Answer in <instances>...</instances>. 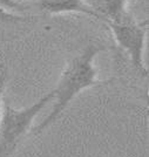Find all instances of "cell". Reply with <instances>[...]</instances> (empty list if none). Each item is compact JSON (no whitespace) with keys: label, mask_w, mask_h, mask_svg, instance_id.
<instances>
[{"label":"cell","mask_w":149,"mask_h":157,"mask_svg":"<svg viewBox=\"0 0 149 157\" xmlns=\"http://www.w3.org/2000/svg\"><path fill=\"white\" fill-rule=\"evenodd\" d=\"M5 83H6V72L1 71L0 72V117H1V110H2V95L5 90Z\"/></svg>","instance_id":"8"},{"label":"cell","mask_w":149,"mask_h":157,"mask_svg":"<svg viewBox=\"0 0 149 157\" xmlns=\"http://www.w3.org/2000/svg\"><path fill=\"white\" fill-rule=\"evenodd\" d=\"M37 6L40 11L48 14L79 13L99 19L84 0H38Z\"/></svg>","instance_id":"4"},{"label":"cell","mask_w":149,"mask_h":157,"mask_svg":"<svg viewBox=\"0 0 149 157\" xmlns=\"http://www.w3.org/2000/svg\"><path fill=\"white\" fill-rule=\"evenodd\" d=\"M92 11L99 17V20L119 21L128 12L126 10L127 0H84Z\"/></svg>","instance_id":"5"},{"label":"cell","mask_w":149,"mask_h":157,"mask_svg":"<svg viewBox=\"0 0 149 157\" xmlns=\"http://www.w3.org/2000/svg\"><path fill=\"white\" fill-rule=\"evenodd\" d=\"M116 44L129 55L131 65L140 75L146 78L147 69L143 61L146 36L148 32V20L137 22L127 14L119 21H106Z\"/></svg>","instance_id":"3"},{"label":"cell","mask_w":149,"mask_h":157,"mask_svg":"<svg viewBox=\"0 0 149 157\" xmlns=\"http://www.w3.org/2000/svg\"><path fill=\"white\" fill-rule=\"evenodd\" d=\"M27 18L21 15L19 13H14V12H10L4 8L0 7V24H7V22H20L24 21Z\"/></svg>","instance_id":"7"},{"label":"cell","mask_w":149,"mask_h":157,"mask_svg":"<svg viewBox=\"0 0 149 157\" xmlns=\"http://www.w3.org/2000/svg\"><path fill=\"white\" fill-rule=\"evenodd\" d=\"M104 49V46H99L95 44H91L84 48L79 55L68 62L58 86L53 89L54 93V105L48 116L34 129V134L38 135L65 111L74 98L78 96L84 89L91 87L101 86L108 83L112 78L101 80L97 78V72L94 66V60L100 53Z\"/></svg>","instance_id":"1"},{"label":"cell","mask_w":149,"mask_h":157,"mask_svg":"<svg viewBox=\"0 0 149 157\" xmlns=\"http://www.w3.org/2000/svg\"><path fill=\"white\" fill-rule=\"evenodd\" d=\"M53 96L54 93L52 90L24 109H15L8 102L2 103L4 110H1L0 117V157H8L13 154L21 138L31 128L33 121L53 100Z\"/></svg>","instance_id":"2"},{"label":"cell","mask_w":149,"mask_h":157,"mask_svg":"<svg viewBox=\"0 0 149 157\" xmlns=\"http://www.w3.org/2000/svg\"><path fill=\"white\" fill-rule=\"evenodd\" d=\"M0 7L14 13H24L28 8L27 5L15 0H0Z\"/></svg>","instance_id":"6"}]
</instances>
